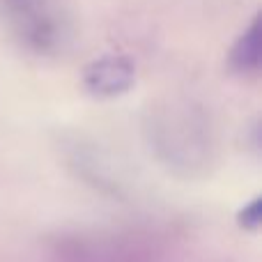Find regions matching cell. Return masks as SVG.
<instances>
[{"mask_svg":"<svg viewBox=\"0 0 262 262\" xmlns=\"http://www.w3.org/2000/svg\"><path fill=\"white\" fill-rule=\"evenodd\" d=\"M7 28L18 44L37 55H55L64 44L67 28L51 0H0Z\"/></svg>","mask_w":262,"mask_h":262,"instance_id":"obj_1","label":"cell"},{"mask_svg":"<svg viewBox=\"0 0 262 262\" xmlns=\"http://www.w3.org/2000/svg\"><path fill=\"white\" fill-rule=\"evenodd\" d=\"M136 67L127 55L111 53L92 60L83 72V85L97 99H113L134 88Z\"/></svg>","mask_w":262,"mask_h":262,"instance_id":"obj_2","label":"cell"},{"mask_svg":"<svg viewBox=\"0 0 262 262\" xmlns=\"http://www.w3.org/2000/svg\"><path fill=\"white\" fill-rule=\"evenodd\" d=\"M230 69L242 76H255L260 72V18L255 16L244 28L230 49Z\"/></svg>","mask_w":262,"mask_h":262,"instance_id":"obj_3","label":"cell"},{"mask_svg":"<svg viewBox=\"0 0 262 262\" xmlns=\"http://www.w3.org/2000/svg\"><path fill=\"white\" fill-rule=\"evenodd\" d=\"M260 219H262V212H260V198H253L246 207L239 209V216H237V221H239V226L244 228V230H251L255 232L260 228Z\"/></svg>","mask_w":262,"mask_h":262,"instance_id":"obj_4","label":"cell"}]
</instances>
